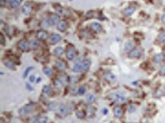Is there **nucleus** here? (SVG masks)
<instances>
[{"mask_svg":"<svg viewBox=\"0 0 165 123\" xmlns=\"http://www.w3.org/2000/svg\"><path fill=\"white\" fill-rule=\"evenodd\" d=\"M112 96H113V99H114L116 102L119 103H124V102H126V101L127 100L126 97H125L124 96L121 95V94H119V93L113 94Z\"/></svg>","mask_w":165,"mask_h":123,"instance_id":"2","label":"nucleus"},{"mask_svg":"<svg viewBox=\"0 0 165 123\" xmlns=\"http://www.w3.org/2000/svg\"><path fill=\"white\" fill-rule=\"evenodd\" d=\"M59 16L56 15H52L50 16V18L49 19L50 23V25H55V24H58L59 23Z\"/></svg>","mask_w":165,"mask_h":123,"instance_id":"16","label":"nucleus"},{"mask_svg":"<svg viewBox=\"0 0 165 123\" xmlns=\"http://www.w3.org/2000/svg\"><path fill=\"white\" fill-rule=\"evenodd\" d=\"M60 113L63 115H68V108L65 105H61L60 106Z\"/></svg>","mask_w":165,"mask_h":123,"instance_id":"18","label":"nucleus"},{"mask_svg":"<svg viewBox=\"0 0 165 123\" xmlns=\"http://www.w3.org/2000/svg\"><path fill=\"white\" fill-rule=\"evenodd\" d=\"M48 108H49L50 110L54 109V108H56V103H50V105L48 106Z\"/></svg>","mask_w":165,"mask_h":123,"instance_id":"37","label":"nucleus"},{"mask_svg":"<svg viewBox=\"0 0 165 123\" xmlns=\"http://www.w3.org/2000/svg\"><path fill=\"white\" fill-rule=\"evenodd\" d=\"M32 11V8L30 4H28V3H26V4H24L23 6H22V9H21V12H22L23 14H24V15H29Z\"/></svg>","mask_w":165,"mask_h":123,"instance_id":"6","label":"nucleus"},{"mask_svg":"<svg viewBox=\"0 0 165 123\" xmlns=\"http://www.w3.org/2000/svg\"><path fill=\"white\" fill-rule=\"evenodd\" d=\"M164 93H165V87H164Z\"/></svg>","mask_w":165,"mask_h":123,"instance_id":"47","label":"nucleus"},{"mask_svg":"<svg viewBox=\"0 0 165 123\" xmlns=\"http://www.w3.org/2000/svg\"><path fill=\"white\" fill-rule=\"evenodd\" d=\"M145 123H147V122H145Z\"/></svg>","mask_w":165,"mask_h":123,"instance_id":"48","label":"nucleus"},{"mask_svg":"<svg viewBox=\"0 0 165 123\" xmlns=\"http://www.w3.org/2000/svg\"><path fill=\"white\" fill-rule=\"evenodd\" d=\"M159 41L161 43H164V44H165V33H161L159 35Z\"/></svg>","mask_w":165,"mask_h":123,"instance_id":"34","label":"nucleus"},{"mask_svg":"<svg viewBox=\"0 0 165 123\" xmlns=\"http://www.w3.org/2000/svg\"><path fill=\"white\" fill-rule=\"evenodd\" d=\"M90 65H91V62L89 60H85L84 62L82 63V69L83 70H87L89 69L90 67Z\"/></svg>","mask_w":165,"mask_h":123,"instance_id":"24","label":"nucleus"},{"mask_svg":"<svg viewBox=\"0 0 165 123\" xmlns=\"http://www.w3.org/2000/svg\"><path fill=\"white\" fill-rule=\"evenodd\" d=\"M161 19H162V21L164 22V24H165V14H164V15H162V17H161Z\"/></svg>","mask_w":165,"mask_h":123,"instance_id":"43","label":"nucleus"},{"mask_svg":"<svg viewBox=\"0 0 165 123\" xmlns=\"http://www.w3.org/2000/svg\"><path fill=\"white\" fill-rule=\"evenodd\" d=\"M133 46H134L133 41H128L126 43V44H125V50H126V51H127V52L130 51V50H133Z\"/></svg>","mask_w":165,"mask_h":123,"instance_id":"17","label":"nucleus"},{"mask_svg":"<svg viewBox=\"0 0 165 123\" xmlns=\"http://www.w3.org/2000/svg\"><path fill=\"white\" fill-rule=\"evenodd\" d=\"M31 86H30L29 84H27V88H28V89H29L30 90H32V89H33V88H32V87H31Z\"/></svg>","mask_w":165,"mask_h":123,"instance_id":"44","label":"nucleus"},{"mask_svg":"<svg viewBox=\"0 0 165 123\" xmlns=\"http://www.w3.org/2000/svg\"><path fill=\"white\" fill-rule=\"evenodd\" d=\"M142 50L140 48H135L133 50H131L129 53V57L130 58H135V57H138L142 54Z\"/></svg>","mask_w":165,"mask_h":123,"instance_id":"3","label":"nucleus"},{"mask_svg":"<svg viewBox=\"0 0 165 123\" xmlns=\"http://www.w3.org/2000/svg\"><path fill=\"white\" fill-rule=\"evenodd\" d=\"M42 25L43 27H49L50 25H50V21H49V19H44V20H43V21H42Z\"/></svg>","mask_w":165,"mask_h":123,"instance_id":"32","label":"nucleus"},{"mask_svg":"<svg viewBox=\"0 0 165 123\" xmlns=\"http://www.w3.org/2000/svg\"><path fill=\"white\" fill-rule=\"evenodd\" d=\"M93 16H94V12H92V11H90V12H87L86 14L87 18H92Z\"/></svg>","mask_w":165,"mask_h":123,"instance_id":"38","label":"nucleus"},{"mask_svg":"<svg viewBox=\"0 0 165 123\" xmlns=\"http://www.w3.org/2000/svg\"><path fill=\"white\" fill-rule=\"evenodd\" d=\"M85 92H86V89L85 86H80L78 88V95H83V94H85Z\"/></svg>","mask_w":165,"mask_h":123,"instance_id":"31","label":"nucleus"},{"mask_svg":"<svg viewBox=\"0 0 165 123\" xmlns=\"http://www.w3.org/2000/svg\"><path fill=\"white\" fill-rule=\"evenodd\" d=\"M4 64H5V66L6 67L9 68V69L13 70H15V67H14V64H13V62H12V61L6 60V61H5V62H4Z\"/></svg>","mask_w":165,"mask_h":123,"instance_id":"20","label":"nucleus"},{"mask_svg":"<svg viewBox=\"0 0 165 123\" xmlns=\"http://www.w3.org/2000/svg\"><path fill=\"white\" fill-rule=\"evenodd\" d=\"M66 57L69 60H73L75 57V50L72 48H69L66 51Z\"/></svg>","mask_w":165,"mask_h":123,"instance_id":"11","label":"nucleus"},{"mask_svg":"<svg viewBox=\"0 0 165 123\" xmlns=\"http://www.w3.org/2000/svg\"><path fill=\"white\" fill-rule=\"evenodd\" d=\"M114 123H116V122H114Z\"/></svg>","mask_w":165,"mask_h":123,"instance_id":"49","label":"nucleus"},{"mask_svg":"<svg viewBox=\"0 0 165 123\" xmlns=\"http://www.w3.org/2000/svg\"><path fill=\"white\" fill-rule=\"evenodd\" d=\"M60 40H61V36L60 34L55 33V34H51L50 38V42L52 44H56V43H58L59 41H60Z\"/></svg>","mask_w":165,"mask_h":123,"instance_id":"5","label":"nucleus"},{"mask_svg":"<svg viewBox=\"0 0 165 123\" xmlns=\"http://www.w3.org/2000/svg\"><path fill=\"white\" fill-rule=\"evenodd\" d=\"M104 77L106 79H107L108 81L110 82H115L116 80V77L114 74H113L110 72H105L104 74Z\"/></svg>","mask_w":165,"mask_h":123,"instance_id":"10","label":"nucleus"},{"mask_svg":"<svg viewBox=\"0 0 165 123\" xmlns=\"http://www.w3.org/2000/svg\"><path fill=\"white\" fill-rule=\"evenodd\" d=\"M33 69H34V67H28L26 70L24 71V78H25L28 76V74H29V72H30L31 70H32Z\"/></svg>","mask_w":165,"mask_h":123,"instance_id":"36","label":"nucleus"},{"mask_svg":"<svg viewBox=\"0 0 165 123\" xmlns=\"http://www.w3.org/2000/svg\"><path fill=\"white\" fill-rule=\"evenodd\" d=\"M28 47H29L28 43L26 40H24V39L21 40V41H20L19 43H18V48H19V49H21V50H27Z\"/></svg>","mask_w":165,"mask_h":123,"instance_id":"8","label":"nucleus"},{"mask_svg":"<svg viewBox=\"0 0 165 123\" xmlns=\"http://www.w3.org/2000/svg\"><path fill=\"white\" fill-rule=\"evenodd\" d=\"M72 70L75 73H79V72H81L83 70L82 69V63L81 62V59L76 60V63L75 64Z\"/></svg>","mask_w":165,"mask_h":123,"instance_id":"4","label":"nucleus"},{"mask_svg":"<svg viewBox=\"0 0 165 123\" xmlns=\"http://www.w3.org/2000/svg\"><path fill=\"white\" fill-rule=\"evenodd\" d=\"M160 74H165V65H164V66H163L162 68H161V70H160Z\"/></svg>","mask_w":165,"mask_h":123,"instance_id":"42","label":"nucleus"},{"mask_svg":"<svg viewBox=\"0 0 165 123\" xmlns=\"http://www.w3.org/2000/svg\"><path fill=\"white\" fill-rule=\"evenodd\" d=\"M135 11V8L134 6H129L123 10V14L126 16H130L134 13Z\"/></svg>","mask_w":165,"mask_h":123,"instance_id":"7","label":"nucleus"},{"mask_svg":"<svg viewBox=\"0 0 165 123\" xmlns=\"http://www.w3.org/2000/svg\"><path fill=\"white\" fill-rule=\"evenodd\" d=\"M63 53H64V49L62 47H58V48H56L54 50V54L57 57L61 56Z\"/></svg>","mask_w":165,"mask_h":123,"instance_id":"19","label":"nucleus"},{"mask_svg":"<svg viewBox=\"0 0 165 123\" xmlns=\"http://www.w3.org/2000/svg\"><path fill=\"white\" fill-rule=\"evenodd\" d=\"M75 115H76V116L78 117V118H83L85 116V112H83V111H82V110L77 111Z\"/></svg>","mask_w":165,"mask_h":123,"instance_id":"28","label":"nucleus"},{"mask_svg":"<svg viewBox=\"0 0 165 123\" xmlns=\"http://www.w3.org/2000/svg\"><path fill=\"white\" fill-rule=\"evenodd\" d=\"M21 1H22V0H12L11 4H12V6L13 7V8H16V7L20 5V4L21 3Z\"/></svg>","mask_w":165,"mask_h":123,"instance_id":"26","label":"nucleus"},{"mask_svg":"<svg viewBox=\"0 0 165 123\" xmlns=\"http://www.w3.org/2000/svg\"><path fill=\"white\" fill-rule=\"evenodd\" d=\"M33 108H34V105L32 104H28L25 106L22 107L21 108L19 109V115L21 116H24V115H27L29 114L32 111Z\"/></svg>","mask_w":165,"mask_h":123,"instance_id":"1","label":"nucleus"},{"mask_svg":"<svg viewBox=\"0 0 165 123\" xmlns=\"http://www.w3.org/2000/svg\"><path fill=\"white\" fill-rule=\"evenodd\" d=\"M37 38L40 40H45L47 38V33L45 31H39L37 33Z\"/></svg>","mask_w":165,"mask_h":123,"instance_id":"13","label":"nucleus"},{"mask_svg":"<svg viewBox=\"0 0 165 123\" xmlns=\"http://www.w3.org/2000/svg\"><path fill=\"white\" fill-rule=\"evenodd\" d=\"M40 81H41V78H38V79H37V83H39Z\"/></svg>","mask_w":165,"mask_h":123,"instance_id":"46","label":"nucleus"},{"mask_svg":"<svg viewBox=\"0 0 165 123\" xmlns=\"http://www.w3.org/2000/svg\"><path fill=\"white\" fill-rule=\"evenodd\" d=\"M0 39H1V44H2V45H4L5 41V38H4V36H3L2 34H0Z\"/></svg>","mask_w":165,"mask_h":123,"instance_id":"39","label":"nucleus"},{"mask_svg":"<svg viewBox=\"0 0 165 123\" xmlns=\"http://www.w3.org/2000/svg\"><path fill=\"white\" fill-rule=\"evenodd\" d=\"M55 9H56V12L60 14V15H63V14H64V9H63V7H61L60 5H56V7H55Z\"/></svg>","mask_w":165,"mask_h":123,"instance_id":"29","label":"nucleus"},{"mask_svg":"<svg viewBox=\"0 0 165 123\" xmlns=\"http://www.w3.org/2000/svg\"><path fill=\"white\" fill-rule=\"evenodd\" d=\"M43 93L46 94V95L49 96L51 94V93H52V89H51L50 86H44L43 88Z\"/></svg>","mask_w":165,"mask_h":123,"instance_id":"22","label":"nucleus"},{"mask_svg":"<svg viewBox=\"0 0 165 123\" xmlns=\"http://www.w3.org/2000/svg\"><path fill=\"white\" fill-rule=\"evenodd\" d=\"M62 84H62V82L60 80V79H56V80H55V82H54V85L56 88H60L62 86Z\"/></svg>","mask_w":165,"mask_h":123,"instance_id":"35","label":"nucleus"},{"mask_svg":"<svg viewBox=\"0 0 165 123\" xmlns=\"http://www.w3.org/2000/svg\"><path fill=\"white\" fill-rule=\"evenodd\" d=\"M90 28L92 29L95 32H100L101 31V29H102V27H101V25L97 23V22H93V23H91L90 25Z\"/></svg>","mask_w":165,"mask_h":123,"instance_id":"9","label":"nucleus"},{"mask_svg":"<svg viewBox=\"0 0 165 123\" xmlns=\"http://www.w3.org/2000/svg\"><path fill=\"white\" fill-rule=\"evenodd\" d=\"M29 80H30V82H31V83L34 82V80H35V76L34 75L30 76V77H29Z\"/></svg>","mask_w":165,"mask_h":123,"instance_id":"41","label":"nucleus"},{"mask_svg":"<svg viewBox=\"0 0 165 123\" xmlns=\"http://www.w3.org/2000/svg\"><path fill=\"white\" fill-rule=\"evenodd\" d=\"M113 113H114V115L116 118H120L123 115V111L120 107L116 106L113 109Z\"/></svg>","mask_w":165,"mask_h":123,"instance_id":"14","label":"nucleus"},{"mask_svg":"<svg viewBox=\"0 0 165 123\" xmlns=\"http://www.w3.org/2000/svg\"><path fill=\"white\" fill-rule=\"evenodd\" d=\"M60 80L62 82V84H66L68 83V77L65 75L61 76L60 78Z\"/></svg>","mask_w":165,"mask_h":123,"instance_id":"30","label":"nucleus"},{"mask_svg":"<svg viewBox=\"0 0 165 123\" xmlns=\"http://www.w3.org/2000/svg\"><path fill=\"white\" fill-rule=\"evenodd\" d=\"M104 114H106V113H107V112H108V110H107V109H105V108H104Z\"/></svg>","mask_w":165,"mask_h":123,"instance_id":"45","label":"nucleus"},{"mask_svg":"<svg viewBox=\"0 0 165 123\" xmlns=\"http://www.w3.org/2000/svg\"><path fill=\"white\" fill-rule=\"evenodd\" d=\"M86 100H87V103H91L94 102V100H95V96L93 95V94H88V95H87V97H86Z\"/></svg>","mask_w":165,"mask_h":123,"instance_id":"25","label":"nucleus"},{"mask_svg":"<svg viewBox=\"0 0 165 123\" xmlns=\"http://www.w3.org/2000/svg\"><path fill=\"white\" fill-rule=\"evenodd\" d=\"M56 67L59 70H61V71H63L66 69V67H65V64L61 60H59L56 63Z\"/></svg>","mask_w":165,"mask_h":123,"instance_id":"15","label":"nucleus"},{"mask_svg":"<svg viewBox=\"0 0 165 123\" xmlns=\"http://www.w3.org/2000/svg\"><path fill=\"white\" fill-rule=\"evenodd\" d=\"M154 60H155V63L159 64L160 62H161V61L164 60V55H163L162 54H156V55L155 56V58H154Z\"/></svg>","mask_w":165,"mask_h":123,"instance_id":"21","label":"nucleus"},{"mask_svg":"<svg viewBox=\"0 0 165 123\" xmlns=\"http://www.w3.org/2000/svg\"><path fill=\"white\" fill-rule=\"evenodd\" d=\"M43 73H44L46 76H48V77H50V76L52 75V74H53L52 70H51L50 68H49V67H44L43 69Z\"/></svg>","mask_w":165,"mask_h":123,"instance_id":"27","label":"nucleus"},{"mask_svg":"<svg viewBox=\"0 0 165 123\" xmlns=\"http://www.w3.org/2000/svg\"><path fill=\"white\" fill-rule=\"evenodd\" d=\"M57 28L60 31H65L67 28V23L65 21H60L57 24Z\"/></svg>","mask_w":165,"mask_h":123,"instance_id":"12","label":"nucleus"},{"mask_svg":"<svg viewBox=\"0 0 165 123\" xmlns=\"http://www.w3.org/2000/svg\"><path fill=\"white\" fill-rule=\"evenodd\" d=\"M48 118H47L46 116H43L41 118H39V120L37 121V123H46Z\"/></svg>","mask_w":165,"mask_h":123,"instance_id":"33","label":"nucleus"},{"mask_svg":"<svg viewBox=\"0 0 165 123\" xmlns=\"http://www.w3.org/2000/svg\"><path fill=\"white\" fill-rule=\"evenodd\" d=\"M37 116H34L32 117L31 119H30V123H36L37 122Z\"/></svg>","mask_w":165,"mask_h":123,"instance_id":"40","label":"nucleus"},{"mask_svg":"<svg viewBox=\"0 0 165 123\" xmlns=\"http://www.w3.org/2000/svg\"><path fill=\"white\" fill-rule=\"evenodd\" d=\"M38 45H39V42L37 41H36V40H33V41L30 42V44H29V48L33 50L35 49L37 47H38Z\"/></svg>","mask_w":165,"mask_h":123,"instance_id":"23","label":"nucleus"}]
</instances>
